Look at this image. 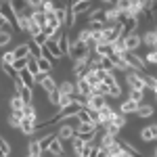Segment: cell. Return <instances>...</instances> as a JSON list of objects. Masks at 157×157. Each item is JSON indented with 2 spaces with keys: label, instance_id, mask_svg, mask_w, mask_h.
<instances>
[{
  "label": "cell",
  "instance_id": "3",
  "mask_svg": "<svg viewBox=\"0 0 157 157\" xmlns=\"http://www.w3.org/2000/svg\"><path fill=\"white\" fill-rule=\"evenodd\" d=\"M73 130H75V134H78L84 143L97 138V126H94V124H80V121H78V124L73 126Z\"/></svg>",
  "mask_w": 157,
  "mask_h": 157
},
{
  "label": "cell",
  "instance_id": "58",
  "mask_svg": "<svg viewBox=\"0 0 157 157\" xmlns=\"http://www.w3.org/2000/svg\"><path fill=\"white\" fill-rule=\"evenodd\" d=\"M0 157H9L6 153H4V151H2V147H0Z\"/></svg>",
  "mask_w": 157,
  "mask_h": 157
},
{
  "label": "cell",
  "instance_id": "47",
  "mask_svg": "<svg viewBox=\"0 0 157 157\" xmlns=\"http://www.w3.org/2000/svg\"><path fill=\"white\" fill-rule=\"evenodd\" d=\"M0 147H2V151H4V153H6V155H9V157L13 155V145H11V143H9V140H4L2 136H0Z\"/></svg>",
  "mask_w": 157,
  "mask_h": 157
},
{
  "label": "cell",
  "instance_id": "24",
  "mask_svg": "<svg viewBox=\"0 0 157 157\" xmlns=\"http://www.w3.org/2000/svg\"><path fill=\"white\" fill-rule=\"evenodd\" d=\"M117 143H120L121 151H126L130 157H143V153H140V151H138V149H136L132 143H128V140H120V138H117Z\"/></svg>",
  "mask_w": 157,
  "mask_h": 157
},
{
  "label": "cell",
  "instance_id": "11",
  "mask_svg": "<svg viewBox=\"0 0 157 157\" xmlns=\"http://www.w3.org/2000/svg\"><path fill=\"white\" fill-rule=\"evenodd\" d=\"M92 9V0H80V2H75V4H69V11L73 15H86V13Z\"/></svg>",
  "mask_w": 157,
  "mask_h": 157
},
{
  "label": "cell",
  "instance_id": "56",
  "mask_svg": "<svg viewBox=\"0 0 157 157\" xmlns=\"http://www.w3.org/2000/svg\"><path fill=\"white\" fill-rule=\"evenodd\" d=\"M0 32H13V25H11V23H6L2 17H0Z\"/></svg>",
  "mask_w": 157,
  "mask_h": 157
},
{
  "label": "cell",
  "instance_id": "18",
  "mask_svg": "<svg viewBox=\"0 0 157 157\" xmlns=\"http://www.w3.org/2000/svg\"><path fill=\"white\" fill-rule=\"evenodd\" d=\"M57 44H59L63 57H67V50H69V46H71V38H69V34H67V32H61V36L57 38Z\"/></svg>",
  "mask_w": 157,
  "mask_h": 157
},
{
  "label": "cell",
  "instance_id": "14",
  "mask_svg": "<svg viewBox=\"0 0 157 157\" xmlns=\"http://www.w3.org/2000/svg\"><path fill=\"white\" fill-rule=\"evenodd\" d=\"M73 82H75V92L78 94H82V97H90L92 94V86L88 84L84 78H75Z\"/></svg>",
  "mask_w": 157,
  "mask_h": 157
},
{
  "label": "cell",
  "instance_id": "33",
  "mask_svg": "<svg viewBox=\"0 0 157 157\" xmlns=\"http://www.w3.org/2000/svg\"><path fill=\"white\" fill-rule=\"evenodd\" d=\"M46 48L52 52V57L55 59H61L63 57V52H61V48H59V44H57V40H46V44H44Z\"/></svg>",
  "mask_w": 157,
  "mask_h": 157
},
{
  "label": "cell",
  "instance_id": "26",
  "mask_svg": "<svg viewBox=\"0 0 157 157\" xmlns=\"http://www.w3.org/2000/svg\"><path fill=\"white\" fill-rule=\"evenodd\" d=\"M29 19H32L36 25H40V29L46 27V13L44 11H32L29 13Z\"/></svg>",
  "mask_w": 157,
  "mask_h": 157
},
{
  "label": "cell",
  "instance_id": "49",
  "mask_svg": "<svg viewBox=\"0 0 157 157\" xmlns=\"http://www.w3.org/2000/svg\"><path fill=\"white\" fill-rule=\"evenodd\" d=\"M67 103H71V94H59V103H57V109L65 107Z\"/></svg>",
  "mask_w": 157,
  "mask_h": 157
},
{
  "label": "cell",
  "instance_id": "52",
  "mask_svg": "<svg viewBox=\"0 0 157 157\" xmlns=\"http://www.w3.org/2000/svg\"><path fill=\"white\" fill-rule=\"evenodd\" d=\"M19 121H21V117H17V115L9 113V120H6V124H9L11 128H19Z\"/></svg>",
  "mask_w": 157,
  "mask_h": 157
},
{
  "label": "cell",
  "instance_id": "19",
  "mask_svg": "<svg viewBox=\"0 0 157 157\" xmlns=\"http://www.w3.org/2000/svg\"><path fill=\"white\" fill-rule=\"evenodd\" d=\"M136 109H138V103L126 98V101H121V105H120V113L121 115H130V113H136Z\"/></svg>",
  "mask_w": 157,
  "mask_h": 157
},
{
  "label": "cell",
  "instance_id": "30",
  "mask_svg": "<svg viewBox=\"0 0 157 157\" xmlns=\"http://www.w3.org/2000/svg\"><path fill=\"white\" fill-rule=\"evenodd\" d=\"M23 98L19 97V94H17V92H15V94H11V98H9V109H11V111H17V109H23Z\"/></svg>",
  "mask_w": 157,
  "mask_h": 157
},
{
  "label": "cell",
  "instance_id": "50",
  "mask_svg": "<svg viewBox=\"0 0 157 157\" xmlns=\"http://www.w3.org/2000/svg\"><path fill=\"white\" fill-rule=\"evenodd\" d=\"M32 40H34V42H36L38 46H44V44H46V40H48V38L44 36V34H42V32H40V34H36V36H32Z\"/></svg>",
  "mask_w": 157,
  "mask_h": 157
},
{
  "label": "cell",
  "instance_id": "40",
  "mask_svg": "<svg viewBox=\"0 0 157 157\" xmlns=\"http://www.w3.org/2000/svg\"><path fill=\"white\" fill-rule=\"evenodd\" d=\"M27 153H29V155H44L42 149H40V145H38V138L29 140V145H27Z\"/></svg>",
  "mask_w": 157,
  "mask_h": 157
},
{
  "label": "cell",
  "instance_id": "9",
  "mask_svg": "<svg viewBox=\"0 0 157 157\" xmlns=\"http://www.w3.org/2000/svg\"><path fill=\"white\" fill-rule=\"evenodd\" d=\"M0 17H2L6 23H11L13 27L17 25V15H15V11L11 9L9 2H0Z\"/></svg>",
  "mask_w": 157,
  "mask_h": 157
},
{
  "label": "cell",
  "instance_id": "59",
  "mask_svg": "<svg viewBox=\"0 0 157 157\" xmlns=\"http://www.w3.org/2000/svg\"><path fill=\"white\" fill-rule=\"evenodd\" d=\"M75 2H80V0H67V4H75Z\"/></svg>",
  "mask_w": 157,
  "mask_h": 157
},
{
  "label": "cell",
  "instance_id": "27",
  "mask_svg": "<svg viewBox=\"0 0 157 157\" xmlns=\"http://www.w3.org/2000/svg\"><path fill=\"white\" fill-rule=\"evenodd\" d=\"M57 90H59V94H73V92H75V82L65 80V82L57 84Z\"/></svg>",
  "mask_w": 157,
  "mask_h": 157
},
{
  "label": "cell",
  "instance_id": "51",
  "mask_svg": "<svg viewBox=\"0 0 157 157\" xmlns=\"http://www.w3.org/2000/svg\"><path fill=\"white\" fill-rule=\"evenodd\" d=\"M40 57H44V59H46V61H50L52 65H55V61H57V59H55V57H52V52H50V50L46 48V46H42V52H40Z\"/></svg>",
  "mask_w": 157,
  "mask_h": 157
},
{
  "label": "cell",
  "instance_id": "53",
  "mask_svg": "<svg viewBox=\"0 0 157 157\" xmlns=\"http://www.w3.org/2000/svg\"><path fill=\"white\" fill-rule=\"evenodd\" d=\"M88 38H90V29H88V27H84V29L78 34V38H75V40H78V42H86Z\"/></svg>",
  "mask_w": 157,
  "mask_h": 157
},
{
  "label": "cell",
  "instance_id": "57",
  "mask_svg": "<svg viewBox=\"0 0 157 157\" xmlns=\"http://www.w3.org/2000/svg\"><path fill=\"white\" fill-rule=\"evenodd\" d=\"M101 2H105V4H111V6L115 4V0H101Z\"/></svg>",
  "mask_w": 157,
  "mask_h": 157
},
{
  "label": "cell",
  "instance_id": "36",
  "mask_svg": "<svg viewBox=\"0 0 157 157\" xmlns=\"http://www.w3.org/2000/svg\"><path fill=\"white\" fill-rule=\"evenodd\" d=\"M25 69H27V71L32 73V75H40V69H38V63H36V57H32V55H29V57H27V67H25Z\"/></svg>",
  "mask_w": 157,
  "mask_h": 157
},
{
  "label": "cell",
  "instance_id": "42",
  "mask_svg": "<svg viewBox=\"0 0 157 157\" xmlns=\"http://www.w3.org/2000/svg\"><path fill=\"white\" fill-rule=\"evenodd\" d=\"M25 44H27V48H29V55H32V57H40V52H42V46H38V44L34 42V40H32V38H29Z\"/></svg>",
  "mask_w": 157,
  "mask_h": 157
},
{
  "label": "cell",
  "instance_id": "43",
  "mask_svg": "<svg viewBox=\"0 0 157 157\" xmlns=\"http://www.w3.org/2000/svg\"><path fill=\"white\" fill-rule=\"evenodd\" d=\"M25 67H27V57H21V59L13 61V69H15V71H21V69H25Z\"/></svg>",
  "mask_w": 157,
  "mask_h": 157
},
{
  "label": "cell",
  "instance_id": "28",
  "mask_svg": "<svg viewBox=\"0 0 157 157\" xmlns=\"http://www.w3.org/2000/svg\"><path fill=\"white\" fill-rule=\"evenodd\" d=\"M17 94L23 98V103H34V88H29V86H21L17 90Z\"/></svg>",
  "mask_w": 157,
  "mask_h": 157
},
{
  "label": "cell",
  "instance_id": "17",
  "mask_svg": "<svg viewBox=\"0 0 157 157\" xmlns=\"http://www.w3.org/2000/svg\"><path fill=\"white\" fill-rule=\"evenodd\" d=\"M9 4H11V9L15 11V15H19V13H25V15H29L32 9L27 6V2L25 0H6Z\"/></svg>",
  "mask_w": 157,
  "mask_h": 157
},
{
  "label": "cell",
  "instance_id": "13",
  "mask_svg": "<svg viewBox=\"0 0 157 157\" xmlns=\"http://www.w3.org/2000/svg\"><path fill=\"white\" fill-rule=\"evenodd\" d=\"M157 126L155 124H149V126H145V128H140V132H138V136H140V140H145V143H153L157 136Z\"/></svg>",
  "mask_w": 157,
  "mask_h": 157
},
{
  "label": "cell",
  "instance_id": "31",
  "mask_svg": "<svg viewBox=\"0 0 157 157\" xmlns=\"http://www.w3.org/2000/svg\"><path fill=\"white\" fill-rule=\"evenodd\" d=\"M63 140H59V138H55L52 143H50V147H48V151L46 153H50V155H63Z\"/></svg>",
  "mask_w": 157,
  "mask_h": 157
},
{
  "label": "cell",
  "instance_id": "35",
  "mask_svg": "<svg viewBox=\"0 0 157 157\" xmlns=\"http://www.w3.org/2000/svg\"><path fill=\"white\" fill-rule=\"evenodd\" d=\"M27 25H29V15H25V13H19L17 15V27L21 29V32H27Z\"/></svg>",
  "mask_w": 157,
  "mask_h": 157
},
{
  "label": "cell",
  "instance_id": "10",
  "mask_svg": "<svg viewBox=\"0 0 157 157\" xmlns=\"http://www.w3.org/2000/svg\"><path fill=\"white\" fill-rule=\"evenodd\" d=\"M121 25V36H128V34H134L138 29V17H126L120 21Z\"/></svg>",
  "mask_w": 157,
  "mask_h": 157
},
{
  "label": "cell",
  "instance_id": "62",
  "mask_svg": "<svg viewBox=\"0 0 157 157\" xmlns=\"http://www.w3.org/2000/svg\"><path fill=\"white\" fill-rule=\"evenodd\" d=\"M151 157H155V153H153V155H151Z\"/></svg>",
  "mask_w": 157,
  "mask_h": 157
},
{
  "label": "cell",
  "instance_id": "8",
  "mask_svg": "<svg viewBox=\"0 0 157 157\" xmlns=\"http://www.w3.org/2000/svg\"><path fill=\"white\" fill-rule=\"evenodd\" d=\"M121 42H124V48L126 50H136L143 46V42H140V36L134 32V34H128V36H121Z\"/></svg>",
  "mask_w": 157,
  "mask_h": 157
},
{
  "label": "cell",
  "instance_id": "39",
  "mask_svg": "<svg viewBox=\"0 0 157 157\" xmlns=\"http://www.w3.org/2000/svg\"><path fill=\"white\" fill-rule=\"evenodd\" d=\"M13 55H15V59H21V57H29V48H27V44H19L17 48L13 50Z\"/></svg>",
  "mask_w": 157,
  "mask_h": 157
},
{
  "label": "cell",
  "instance_id": "2",
  "mask_svg": "<svg viewBox=\"0 0 157 157\" xmlns=\"http://www.w3.org/2000/svg\"><path fill=\"white\" fill-rule=\"evenodd\" d=\"M124 82L128 84L130 90H147L145 88V80H143V73L134 71V69H130V71L124 73Z\"/></svg>",
  "mask_w": 157,
  "mask_h": 157
},
{
  "label": "cell",
  "instance_id": "12",
  "mask_svg": "<svg viewBox=\"0 0 157 157\" xmlns=\"http://www.w3.org/2000/svg\"><path fill=\"white\" fill-rule=\"evenodd\" d=\"M105 103H107V97H101V94H90V97H86V109L98 111Z\"/></svg>",
  "mask_w": 157,
  "mask_h": 157
},
{
  "label": "cell",
  "instance_id": "6",
  "mask_svg": "<svg viewBox=\"0 0 157 157\" xmlns=\"http://www.w3.org/2000/svg\"><path fill=\"white\" fill-rule=\"evenodd\" d=\"M94 50H90L86 57H82V59H75L73 61V65H71V73H73V78H80V75H84V71L88 69V61H90V55H92Z\"/></svg>",
  "mask_w": 157,
  "mask_h": 157
},
{
  "label": "cell",
  "instance_id": "22",
  "mask_svg": "<svg viewBox=\"0 0 157 157\" xmlns=\"http://www.w3.org/2000/svg\"><path fill=\"white\" fill-rule=\"evenodd\" d=\"M23 117L36 124V120H38V109H36V105H34V103H25V105H23Z\"/></svg>",
  "mask_w": 157,
  "mask_h": 157
},
{
  "label": "cell",
  "instance_id": "5",
  "mask_svg": "<svg viewBox=\"0 0 157 157\" xmlns=\"http://www.w3.org/2000/svg\"><path fill=\"white\" fill-rule=\"evenodd\" d=\"M80 109H82V105L75 103V101H71V103H67L65 107L57 109V111H59V117H61V121H63V120H71V117H75V113H78Z\"/></svg>",
  "mask_w": 157,
  "mask_h": 157
},
{
  "label": "cell",
  "instance_id": "32",
  "mask_svg": "<svg viewBox=\"0 0 157 157\" xmlns=\"http://www.w3.org/2000/svg\"><path fill=\"white\" fill-rule=\"evenodd\" d=\"M69 145H71V151L73 153H80V151H82V149H84V140H82V138H80V136H78V134H73L71 138H69Z\"/></svg>",
  "mask_w": 157,
  "mask_h": 157
},
{
  "label": "cell",
  "instance_id": "44",
  "mask_svg": "<svg viewBox=\"0 0 157 157\" xmlns=\"http://www.w3.org/2000/svg\"><path fill=\"white\" fill-rule=\"evenodd\" d=\"M2 71H4V75H6V78H17V71H15V69H13V65H9V63H2Z\"/></svg>",
  "mask_w": 157,
  "mask_h": 157
},
{
  "label": "cell",
  "instance_id": "63",
  "mask_svg": "<svg viewBox=\"0 0 157 157\" xmlns=\"http://www.w3.org/2000/svg\"><path fill=\"white\" fill-rule=\"evenodd\" d=\"M25 2H29V0H25Z\"/></svg>",
  "mask_w": 157,
  "mask_h": 157
},
{
  "label": "cell",
  "instance_id": "1",
  "mask_svg": "<svg viewBox=\"0 0 157 157\" xmlns=\"http://www.w3.org/2000/svg\"><path fill=\"white\" fill-rule=\"evenodd\" d=\"M121 57H124L126 63H128L130 69H134V71H138V73H145L147 71V63H145L143 57H138V52H134V50H124Z\"/></svg>",
  "mask_w": 157,
  "mask_h": 157
},
{
  "label": "cell",
  "instance_id": "55",
  "mask_svg": "<svg viewBox=\"0 0 157 157\" xmlns=\"http://www.w3.org/2000/svg\"><path fill=\"white\" fill-rule=\"evenodd\" d=\"M13 61H15L13 50H9V52H4V55H2V63H9V65H13Z\"/></svg>",
  "mask_w": 157,
  "mask_h": 157
},
{
  "label": "cell",
  "instance_id": "45",
  "mask_svg": "<svg viewBox=\"0 0 157 157\" xmlns=\"http://www.w3.org/2000/svg\"><path fill=\"white\" fill-rule=\"evenodd\" d=\"M11 38H13V32H0V48L6 46L11 42Z\"/></svg>",
  "mask_w": 157,
  "mask_h": 157
},
{
  "label": "cell",
  "instance_id": "37",
  "mask_svg": "<svg viewBox=\"0 0 157 157\" xmlns=\"http://www.w3.org/2000/svg\"><path fill=\"white\" fill-rule=\"evenodd\" d=\"M128 90H130V88H128ZM128 98H130V101H136V103L140 105V103H145V90H130V92H128Z\"/></svg>",
  "mask_w": 157,
  "mask_h": 157
},
{
  "label": "cell",
  "instance_id": "60",
  "mask_svg": "<svg viewBox=\"0 0 157 157\" xmlns=\"http://www.w3.org/2000/svg\"><path fill=\"white\" fill-rule=\"evenodd\" d=\"M25 157H44V155H29V153H25Z\"/></svg>",
  "mask_w": 157,
  "mask_h": 157
},
{
  "label": "cell",
  "instance_id": "34",
  "mask_svg": "<svg viewBox=\"0 0 157 157\" xmlns=\"http://www.w3.org/2000/svg\"><path fill=\"white\" fill-rule=\"evenodd\" d=\"M36 63H38L40 73H50V69H52V63L50 61H46L44 57H36Z\"/></svg>",
  "mask_w": 157,
  "mask_h": 157
},
{
  "label": "cell",
  "instance_id": "15",
  "mask_svg": "<svg viewBox=\"0 0 157 157\" xmlns=\"http://www.w3.org/2000/svg\"><path fill=\"white\" fill-rule=\"evenodd\" d=\"M73 134H75V130H73V126H71V124H61V126H59V130H57V138L65 143V140H69V138H71Z\"/></svg>",
  "mask_w": 157,
  "mask_h": 157
},
{
  "label": "cell",
  "instance_id": "48",
  "mask_svg": "<svg viewBox=\"0 0 157 157\" xmlns=\"http://www.w3.org/2000/svg\"><path fill=\"white\" fill-rule=\"evenodd\" d=\"M42 29H40V25H36L32 19H29V25H27V32L25 34H29V36H36V34H40Z\"/></svg>",
  "mask_w": 157,
  "mask_h": 157
},
{
  "label": "cell",
  "instance_id": "16",
  "mask_svg": "<svg viewBox=\"0 0 157 157\" xmlns=\"http://www.w3.org/2000/svg\"><path fill=\"white\" fill-rule=\"evenodd\" d=\"M134 115L140 117V120H145V117H153V115H155V107H153V105H147V103H140Z\"/></svg>",
  "mask_w": 157,
  "mask_h": 157
},
{
  "label": "cell",
  "instance_id": "54",
  "mask_svg": "<svg viewBox=\"0 0 157 157\" xmlns=\"http://www.w3.org/2000/svg\"><path fill=\"white\" fill-rule=\"evenodd\" d=\"M155 61H157V55H155V48H153V50H149L145 63H147V65H155Z\"/></svg>",
  "mask_w": 157,
  "mask_h": 157
},
{
  "label": "cell",
  "instance_id": "29",
  "mask_svg": "<svg viewBox=\"0 0 157 157\" xmlns=\"http://www.w3.org/2000/svg\"><path fill=\"white\" fill-rule=\"evenodd\" d=\"M94 52H97L98 57H109V55L113 52V44H107V42H98L97 48H94Z\"/></svg>",
  "mask_w": 157,
  "mask_h": 157
},
{
  "label": "cell",
  "instance_id": "38",
  "mask_svg": "<svg viewBox=\"0 0 157 157\" xmlns=\"http://www.w3.org/2000/svg\"><path fill=\"white\" fill-rule=\"evenodd\" d=\"M143 80H145V88H149L151 92H155V90H157V80H155V75H147V73H143Z\"/></svg>",
  "mask_w": 157,
  "mask_h": 157
},
{
  "label": "cell",
  "instance_id": "41",
  "mask_svg": "<svg viewBox=\"0 0 157 157\" xmlns=\"http://www.w3.org/2000/svg\"><path fill=\"white\" fill-rule=\"evenodd\" d=\"M121 97V84L117 82V84L109 86V92H107V98H120Z\"/></svg>",
  "mask_w": 157,
  "mask_h": 157
},
{
  "label": "cell",
  "instance_id": "23",
  "mask_svg": "<svg viewBox=\"0 0 157 157\" xmlns=\"http://www.w3.org/2000/svg\"><path fill=\"white\" fill-rule=\"evenodd\" d=\"M88 15V21H98V23H107L105 19V9H90L86 13Z\"/></svg>",
  "mask_w": 157,
  "mask_h": 157
},
{
  "label": "cell",
  "instance_id": "25",
  "mask_svg": "<svg viewBox=\"0 0 157 157\" xmlns=\"http://www.w3.org/2000/svg\"><path fill=\"white\" fill-rule=\"evenodd\" d=\"M140 42H143V44H147L149 48L153 50V48H155V44H157V34H155V29H149V32H145V36H140Z\"/></svg>",
  "mask_w": 157,
  "mask_h": 157
},
{
  "label": "cell",
  "instance_id": "21",
  "mask_svg": "<svg viewBox=\"0 0 157 157\" xmlns=\"http://www.w3.org/2000/svg\"><path fill=\"white\" fill-rule=\"evenodd\" d=\"M17 78L21 80V84H23V86H29V88H34V86H36V75H32L27 69L17 71Z\"/></svg>",
  "mask_w": 157,
  "mask_h": 157
},
{
  "label": "cell",
  "instance_id": "61",
  "mask_svg": "<svg viewBox=\"0 0 157 157\" xmlns=\"http://www.w3.org/2000/svg\"><path fill=\"white\" fill-rule=\"evenodd\" d=\"M50 157H63V155H50Z\"/></svg>",
  "mask_w": 157,
  "mask_h": 157
},
{
  "label": "cell",
  "instance_id": "46",
  "mask_svg": "<svg viewBox=\"0 0 157 157\" xmlns=\"http://www.w3.org/2000/svg\"><path fill=\"white\" fill-rule=\"evenodd\" d=\"M46 97H48L50 105H55V107H57V103H59V90H57V88H55V90H50V92H46Z\"/></svg>",
  "mask_w": 157,
  "mask_h": 157
},
{
  "label": "cell",
  "instance_id": "20",
  "mask_svg": "<svg viewBox=\"0 0 157 157\" xmlns=\"http://www.w3.org/2000/svg\"><path fill=\"white\" fill-rule=\"evenodd\" d=\"M19 132L23 134V136H32L34 134V130H36V124L29 120H25V117H21V121H19V128H17Z\"/></svg>",
  "mask_w": 157,
  "mask_h": 157
},
{
  "label": "cell",
  "instance_id": "4",
  "mask_svg": "<svg viewBox=\"0 0 157 157\" xmlns=\"http://www.w3.org/2000/svg\"><path fill=\"white\" fill-rule=\"evenodd\" d=\"M90 50L86 48V44L84 42H78V40H71V46H69V50H67V57L71 61L75 59H82V57H86Z\"/></svg>",
  "mask_w": 157,
  "mask_h": 157
},
{
  "label": "cell",
  "instance_id": "7",
  "mask_svg": "<svg viewBox=\"0 0 157 157\" xmlns=\"http://www.w3.org/2000/svg\"><path fill=\"white\" fill-rule=\"evenodd\" d=\"M36 84L44 90V92H50V90H55L57 88V82H55V78L50 75V73H40L36 78Z\"/></svg>",
  "mask_w": 157,
  "mask_h": 157
}]
</instances>
